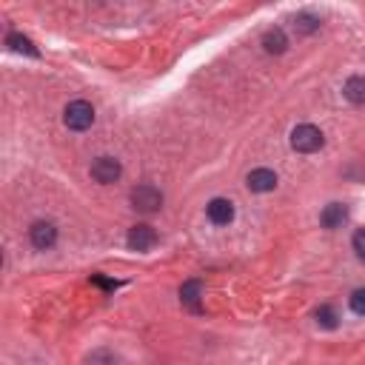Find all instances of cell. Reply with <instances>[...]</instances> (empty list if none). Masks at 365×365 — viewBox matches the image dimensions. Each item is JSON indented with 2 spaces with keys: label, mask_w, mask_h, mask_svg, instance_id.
<instances>
[{
  "label": "cell",
  "mask_w": 365,
  "mask_h": 365,
  "mask_svg": "<svg viewBox=\"0 0 365 365\" xmlns=\"http://www.w3.org/2000/svg\"><path fill=\"white\" fill-rule=\"evenodd\" d=\"M126 243H128L131 251H149L157 243V232L152 226H145V223H137V226H131Z\"/></svg>",
  "instance_id": "obj_5"
},
{
  "label": "cell",
  "mask_w": 365,
  "mask_h": 365,
  "mask_svg": "<svg viewBox=\"0 0 365 365\" xmlns=\"http://www.w3.org/2000/svg\"><path fill=\"white\" fill-rule=\"evenodd\" d=\"M345 220H348V208H345L342 203H328V205L323 208V214H320V223H323L325 229H340Z\"/></svg>",
  "instance_id": "obj_9"
},
{
  "label": "cell",
  "mask_w": 365,
  "mask_h": 365,
  "mask_svg": "<svg viewBox=\"0 0 365 365\" xmlns=\"http://www.w3.org/2000/svg\"><path fill=\"white\" fill-rule=\"evenodd\" d=\"M29 240H32L35 249L46 251V249H52V246L57 243V226H54L52 220H37V223L29 229Z\"/></svg>",
  "instance_id": "obj_4"
},
{
  "label": "cell",
  "mask_w": 365,
  "mask_h": 365,
  "mask_svg": "<svg viewBox=\"0 0 365 365\" xmlns=\"http://www.w3.org/2000/svg\"><path fill=\"white\" fill-rule=\"evenodd\" d=\"M314 317H317V325H320V328H328V331H331V328H337V320H340V317H337V311H334L331 306H320Z\"/></svg>",
  "instance_id": "obj_13"
},
{
  "label": "cell",
  "mask_w": 365,
  "mask_h": 365,
  "mask_svg": "<svg viewBox=\"0 0 365 365\" xmlns=\"http://www.w3.org/2000/svg\"><path fill=\"white\" fill-rule=\"evenodd\" d=\"M342 95H345V100H348V103L362 106V103H365V78H351V80L345 83Z\"/></svg>",
  "instance_id": "obj_11"
},
{
  "label": "cell",
  "mask_w": 365,
  "mask_h": 365,
  "mask_svg": "<svg viewBox=\"0 0 365 365\" xmlns=\"http://www.w3.org/2000/svg\"><path fill=\"white\" fill-rule=\"evenodd\" d=\"M92 282H95V285H100V288H117V285H120L117 280H106V277H100V274H95V277H92Z\"/></svg>",
  "instance_id": "obj_17"
},
{
  "label": "cell",
  "mask_w": 365,
  "mask_h": 365,
  "mask_svg": "<svg viewBox=\"0 0 365 365\" xmlns=\"http://www.w3.org/2000/svg\"><path fill=\"white\" fill-rule=\"evenodd\" d=\"M6 43H9L15 52H23V54L37 57V49H35V46H32V40H29V37H23V35H9V37H6Z\"/></svg>",
  "instance_id": "obj_14"
},
{
  "label": "cell",
  "mask_w": 365,
  "mask_h": 365,
  "mask_svg": "<svg viewBox=\"0 0 365 365\" xmlns=\"http://www.w3.org/2000/svg\"><path fill=\"white\" fill-rule=\"evenodd\" d=\"M205 214L214 226H229L234 220V203L226 200V197H214L208 205H205Z\"/></svg>",
  "instance_id": "obj_6"
},
{
  "label": "cell",
  "mask_w": 365,
  "mask_h": 365,
  "mask_svg": "<svg viewBox=\"0 0 365 365\" xmlns=\"http://www.w3.org/2000/svg\"><path fill=\"white\" fill-rule=\"evenodd\" d=\"M246 186H249L251 191H257V194L274 191V189H277V174H274L271 169H254V172L249 174V180H246Z\"/></svg>",
  "instance_id": "obj_8"
},
{
  "label": "cell",
  "mask_w": 365,
  "mask_h": 365,
  "mask_svg": "<svg viewBox=\"0 0 365 365\" xmlns=\"http://www.w3.org/2000/svg\"><path fill=\"white\" fill-rule=\"evenodd\" d=\"M200 291H203V285H200L197 280H191V282H186V285L180 288V300H183L186 309L200 311Z\"/></svg>",
  "instance_id": "obj_10"
},
{
  "label": "cell",
  "mask_w": 365,
  "mask_h": 365,
  "mask_svg": "<svg viewBox=\"0 0 365 365\" xmlns=\"http://www.w3.org/2000/svg\"><path fill=\"white\" fill-rule=\"evenodd\" d=\"M120 174H123V169H120V160H114V157H97L92 163V177L97 183H103V186L114 183Z\"/></svg>",
  "instance_id": "obj_7"
},
{
  "label": "cell",
  "mask_w": 365,
  "mask_h": 365,
  "mask_svg": "<svg viewBox=\"0 0 365 365\" xmlns=\"http://www.w3.org/2000/svg\"><path fill=\"white\" fill-rule=\"evenodd\" d=\"M348 303H351V311H354V314L365 317V288H357Z\"/></svg>",
  "instance_id": "obj_15"
},
{
  "label": "cell",
  "mask_w": 365,
  "mask_h": 365,
  "mask_svg": "<svg viewBox=\"0 0 365 365\" xmlns=\"http://www.w3.org/2000/svg\"><path fill=\"white\" fill-rule=\"evenodd\" d=\"M323 131L311 123H303L291 131V149L300 152V155H311V152H320L323 149Z\"/></svg>",
  "instance_id": "obj_1"
},
{
  "label": "cell",
  "mask_w": 365,
  "mask_h": 365,
  "mask_svg": "<svg viewBox=\"0 0 365 365\" xmlns=\"http://www.w3.org/2000/svg\"><path fill=\"white\" fill-rule=\"evenodd\" d=\"M263 46H265V52H268V54H282V52H285V46H288V40H285L282 29H271V32H265Z\"/></svg>",
  "instance_id": "obj_12"
},
{
  "label": "cell",
  "mask_w": 365,
  "mask_h": 365,
  "mask_svg": "<svg viewBox=\"0 0 365 365\" xmlns=\"http://www.w3.org/2000/svg\"><path fill=\"white\" fill-rule=\"evenodd\" d=\"M63 123H66L71 131H86V128L95 123V109H92V103H86V100L68 103L66 112H63Z\"/></svg>",
  "instance_id": "obj_2"
},
{
  "label": "cell",
  "mask_w": 365,
  "mask_h": 365,
  "mask_svg": "<svg viewBox=\"0 0 365 365\" xmlns=\"http://www.w3.org/2000/svg\"><path fill=\"white\" fill-rule=\"evenodd\" d=\"M354 251H357L359 260H365V229H359V232L354 234Z\"/></svg>",
  "instance_id": "obj_16"
},
{
  "label": "cell",
  "mask_w": 365,
  "mask_h": 365,
  "mask_svg": "<svg viewBox=\"0 0 365 365\" xmlns=\"http://www.w3.org/2000/svg\"><path fill=\"white\" fill-rule=\"evenodd\" d=\"M131 205L137 211H143V214H152V211H157L163 205V194L155 186H137L131 191Z\"/></svg>",
  "instance_id": "obj_3"
}]
</instances>
